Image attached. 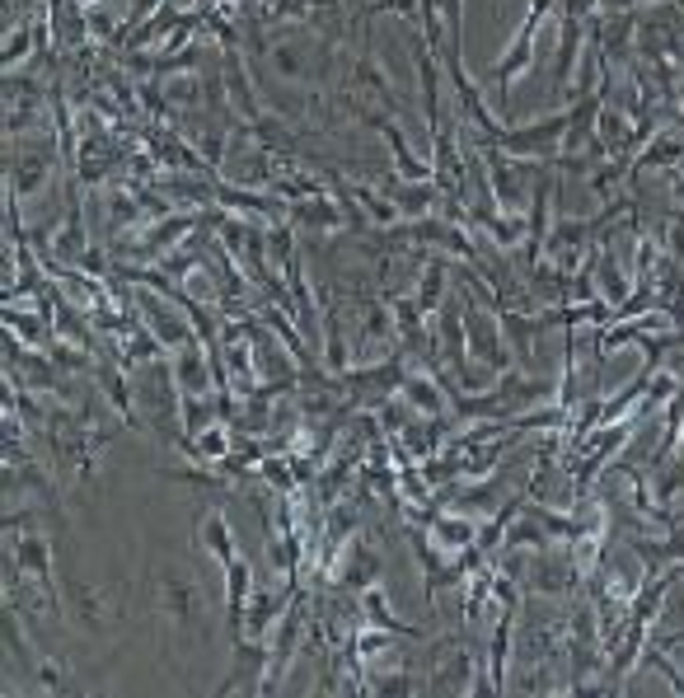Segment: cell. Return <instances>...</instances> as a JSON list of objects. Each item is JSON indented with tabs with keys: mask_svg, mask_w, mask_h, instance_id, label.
I'll return each mask as SVG.
<instances>
[{
	"mask_svg": "<svg viewBox=\"0 0 684 698\" xmlns=\"http://www.w3.org/2000/svg\"><path fill=\"white\" fill-rule=\"evenodd\" d=\"M549 14H553V0H530V10H525V20H520V29H516L512 47H506V57L493 61V71L483 76L487 90L502 99V109H506V99H512V85L535 66V33H539V24L549 20Z\"/></svg>",
	"mask_w": 684,
	"mask_h": 698,
	"instance_id": "cell-1",
	"label": "cell"
},
{
	"mask_svg": "<svg viewBox=\"0 0 684 698\" xmlns=\"http://www.w3.org/2000/svg\"><path fill=\"white\" fill-rule=\"evenodd\" d=\"M512 628H516V605L502 609V619L493 628V652H487V679H493V689L502 694L506 689V656H512Z\"/></svg>",
	"mask_w": 684,
	"mask_h": 698,
	"instance_id": "cell-11",
	"label": "cell"
},
{
	"mask_svg": "<svg viewBox=\"0 0 684 698\" xmlns=\"http://www.w3.org/2000/svg\"><path fill=\"white\" fill-rule=\"evenodd\" d=\"M136 314H142V324L150 328L155 338H160V347H169V352H179V347H188V342H198V334H192V319L183 314V319H169V314L160 309V301L155 295H136Z\"/></svg>",
	"mask_w": 684,
	"mask_h": 698,
	"instance_id": "cell-6",
	"label": "cell"
},
{
	"mask_svg": "<svg viewBox=\"0 0 684 698\" xmlns=\"http://www.w3.org/2000/svg\"><path fill=\"white\" fill-rule=\"evenodd\" d=\"M436 385H441V380H403V398H408V404L417 408V413H423V417H446V398H441V390H436Z\"/></svg>",
	"mask_w": 684,
	"mask_h": 698,
	"instance_id": "cell-15",
	"label": "cell"
},
{
	"mask_svg": "<svg viewBox=\"0 0 684 698\" xmlns=\"http://www.w3.org/2000/svg\"><path fill=\"white\" fill-rule=\"evenodd\" d=\"M371 5H375V0H371Z\"/></svg>",
	"mask_w": 684,
	"mask_h": 698,
	"instance_id": "cell-23",
	"label": "cell"
},
{
	"mask_svg": "<svg viewBox=\"0 0 684 698\" xmlns=\"http://www.w3.org/2000/svg\"><path fill=\"white\" fill-rule=\"evenodd\" d=\"M642 666H652V671H661L665 679H671V689L675 694H684V671L675 666L671 656H665V648H652V652H642Z\"/></svg>",
	"mask_w": 684,
	"mask_h": 698,
	"instance_id": "cell-18",
	"label": "cell"
},
{
	"mask_svg": "<svg viewBox=\"0 0 684 698\" xmlns=\"http://www.w3.org/2000/svg\"><path fill=\"white\" fill-rule=\"evenodd\" d=\"M155 605H160V615H169L173 623H188L192 609H198V586H192L183 572L165 567L160 577H155Z\"/></svg>",
	"mask_w": 684,
	"mask_h": 698,
	"instance_id": "cell-5",
	"label": "cell"
},
{
	"mask_svg": "<svg viewBox=\"0 0 684 698\" xmlns=\"http://www.w3.org/2000/svg\"><path fill=\"white\" fill-rule=\"evenodd\" d=\"M680 642H684V628H680V633H671V638H661V648L671 652V648H680Z\"/></svg>",
	"mask_w": 684,
	"mask_h": 698,
	"instance_id": "cell-22",
	"label": "cell"
},
{
	"mask_svg": "<svg viewBox=\"0 0 684 698\" xmlns=\"http://www.w3.org/2000/svg\"><path fill=\"white\" fill-rule=\"evenodd\" d=\"M431 539H436V549H446V553H464L469 544H479L473 520L464 511L460 516H431Z\"/></svg>",
	"mask_w": 684,
	"mask_h": 698,
	"instance_id": "cell-12",
	"label": "cell"
},
{
	"mask_svg": "<svg viewBox=\"0 0 684 698\" xmlns=\"http://www.w3.org/2000/svg\"><path fill=\"white\" fill-rule=\"evenodd\" d=\"M33 675H38L43 689H66V666H61V661H38Z\"/></svg>",
	"mask_w": 684,
	"mask_h": 698,
	"instance_id": "cell-19",
	"label": "cell"
},
{
	"mask_svg": "<svg viewBox=\"0 0 684 698\" xmlns=\"http://www.w3.org/2000/svg\"><path fill=\"white\" fill-rule=\"evenodd\" d=\"M568 127H572V117L553 113V117L525 122V127H502L493 146L506 150V155H516V160H553V155H563Z\"/></svg>",
	"mask_w": 684,
	"mask_h": 698,
	"instance_id": "cell-2",
	"label": "cell"
},
{
	"mask_svg": "<svg viewBox=\"0 0 684 698\" xmlns=\"http://www.w3.org/2000/svg\"><path fill=\"white\" fill-rule=\"evenodd\" d=\"M66 605H71V619H76L80 628H90V633H99L103 623L117 619V609H109L99 590H85L80 582H66Z\"/></svg>",
	"mask_w": 684,
	"mask_h": 698,
	"instance_id": "cell-9",
	"label": "cell"
},
{
	"mask_svg": "<svg viewBox=\"0 0 684 698\" xmlns=\"http://www.w3.org/2000/svg\"><path fill=\"white\" fill-rule=\"evenodd\" d=\"M684 155V132L680 127H652V142L642 146L638 169H671Z\"/></svg>",
	"mask_w": 684,
	"mask_h": 698,
	"instance_id": "cell-10",
	"label": "cell"
},
{
	"mask_svg": "<svg viewBox=\"0 0 684 698\" xmlns=\"http://www.w3.org/2000/svg\"><path fill=\"white\" fill-rule=\"evenodd\" d=\"M183 455H188L192 464H225V460L235 455V427L225 423V417H216V423H206V427L183 446Z\"/></svg>",
	"mask_w": 684,
	"mask_h": 698,
	"instance_id": "cell-7",
	"label": "cell"
},
{
	"mask_svg": "<svg viewBox=\"0 0 684 698\" xmlns=\"http://www.w3.org/2000/svg\"><path fill=\"white\" fill-rule=\"evenodd\" d=\"M221 572H225V633H231V642H239L244 638V609H249V596H254V567H249V558L239 553Z\"/></svg>",
	"mask_w": 684,
	"mask_h": 698,
	"instance_id": "cell-4",
	"label": "cell"
},
{
	"mask_svg": "<svg viewBox=\"0 0 684 698\" xmlns=\"http://www.w3.org/2000/svg\"><path fill=\"white\" fill-rule=\"evenodd\" d=\"M446 286H450L446 263H441V258H427V277L417 282V309H423V314L441 309V305H446Z\"/></svg>",
	"mask_w": 684,
	"mask_h": 698,
	"instance_id": "cell-14",
	"label": "cell"
},
{
	"mask_svg": "<svg viewBox=\"0 0 684 698\" xmlns=\"http://www.w3.org/2000/svg\"><path fill=\"white\" fill-rule=\"evenodd\" d=\"M198 549H202V553H212L221 567L231 563V558H239V549H235V530H231V520H225V511H206V516H198Z\"/></svg>",
	"mask_w": 684,
	"mask_h": 698,
	"instance_id": "cell-8",
	"label": "cell"
},
{
	"mask_svg": "<svg viewBox=\"0 0 684 698\" xmlns=\"http://www.w3.org/2000/svg\"><path fill=\"white\" fill-rule=\"evenodd\" d=\"M29 38H38V33H29V29L10 33V47H5V71H10V66H20V61H24V52H29Z\"/></svg>",
	"mask_w": 684,
	"mask_h": 698,
	"instance_id": "cell-20",
	"label": "cell"
},
{
	"mask_svg": "<svg viewBox=\"0 0 684 698\" xmlns=\"http://www.w3.org/2000/svg\"><path fill=\"white\" fill-rule=\"evenodd\" d=\"M431 202H436V183H394V206L399 212H408V216H423L431 212Z\"/></svg>",
	"mask_w": 684,
	"mask_h": 698,
	"instance_id": "cell-16",
	"label": "cell"
},
{
	"mask_svg": "<svg viewBox=\"0 0 684 698\" xmlns=\"http://www.w3.org/2000/svg\"><path fill=\"white\" fill-rule=\"evenodd\" d=\"M464 334H469V365L473 361H483V371L487 375H497L512 365V352H506V334H502V319L497 314H483V309H473V301L464 305ZM483 385V380H479ZM487 390V385H483Z\"/></svg>",
	"mask_w": 684,
	"mask_h": 698,
	"instance_id": "cell-3",
	"label": "cell"
},
{
	"mask_svg": "<svg viewBox=\"0 0 684 698\" xmlns=\"http://www.w3.org/2000/svg\"><path fill=\"white\" fill-rule=\"evenodd\" d=\"M347 193H352V198L366 206V212H371V221H380V225H394V221H399V206H394V202H380V198H375V188L352 183Z\"/></svg>",
	"mask_w": 684,
	"mask_h": 698,
	"instance_id": "cell-17",
	"label": "cell"
},
{
	"mask_svg": "<svg viewBox=\"0 0 684 698\" xmlns=\"http://www.w3.org/2000/svg\"><path fill=\"white\" fill-rule=\"evenodd\" d=\"M671 249H675V258L684 263V225H675V230H671Z\"/></svg>",
	"mask_w": 684,
	"mask_h": 698,
	"instance_id": "cell-21",
	"label": "cell"
},
{
	"mask_svg": "<svg viewBox=\"0 0 684 698\" xmlns=\"http://www.w3.org/2000/svg\"><path fill=\"white\" fill-rule=\"evenodd\" d=\"M338 582L361 596L366 586H375V582H380V558L366 549V544H352V553H347V572H338Z\"/></svg>",
	"mask_w": 684,
	"mask_h": 698,
	"instance_id": "cell-13",
	"label": "cell"
}]
</instances>
